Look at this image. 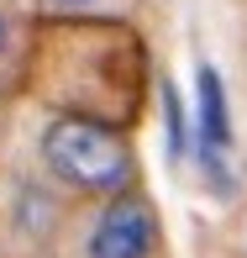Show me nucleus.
I'll return each instance as SVG.
<instances>
[{"mask_svg":"<svg viewBox=\"0 0 247 258\" xmlns=\"http://www.w3.org/2000/svg\"><path fill=\"white\" fill-rule=\"evenodd\" d=\"M0 48H6V16H0Z\"/></svg>","mask_w":247,"mask_h":258,"instance_id":"5","label":"nucleus"},{"mask_svg":"<svg viewBox=\"0 0 247 258\" xmlns=\"http://www.w3.org/2000/svg\"><path fill=\"white\" fill-rule=\"evenodd\" d=\"M53 6H90V0H53Z\"/></svg>","mask_w":247,"mask_h":258,"instance_id":"4","label":"nucleus"},{"mask_svg":"<svg viewBox=\"0 0 247 258\" xmlns=\"http://www.w3.org/2000/svg\"><path fill=\"white\" fill-rule=\"evenodd\" d=\"M163 116H169V148H174V158L184 153V116H179V95H174L169 85H163Z\"/></svg>","mask_w":247,"mask_h":258,"instance_id":"3","label":"nucleus"},{"mask_svg":"<svg viewBox=\"0 0 247 258\" xmlns=\"http://www.w3.org/2000/svg\"><path fill=\"white\" fill-rule=\"evenodd\" d=\"M42 163L53 169V179H63L79 195H116L132 190L137 158L116 126L95 121V116H58L42 132Z\"/></svg>","mask_w":247,"mask_h":258,"instance_id":"1","label":"nucleus"},{"mask_svg":"<svg viewBox=\"0 0 247 258\" xmlns=\"http://www.w3.org/2000/svg\"><path fill=\"white\" fill-rule=\"evenodd\" d=\"M158 253V216L137 190H116L111 206L95 216L85 258H152Z\"/></svg>","mask_w":247,"mask_h":258,"instance_id":"2","label":"nucleus"}]
</instances>
